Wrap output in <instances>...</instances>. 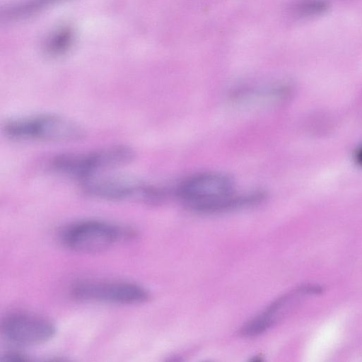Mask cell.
<instances>
[{
	"mask_svg": "<svg viewBox=\"0 0 362 362\" xmlns=\"http://www.w3.org/2000/svg\"><path fill=\"white\" fill-rule=\"evenodd\" d=\"M2 360L4 361H29L27 356L18 352H8L6 353L2 356Z\"/></svg>",
	"mask_w": 362,
	"mask_h": 362,
	"instance_id": "12",
	"label": "cell"
},
{
	"mask_svg": "<svg viewBox=\"0 0 362 362\" xmlns=\"http://www.w3.org/2000/svg\"><path fill=\"white\" fill-rule=\"evenodd\" d=\"M66 0H18L8 5L1 13L6 21H18L33 16Z\"/></svg>",
	"mask_w": 362,
	"mask_h": 362,
	"instance_id": "8",
	"label": "cell"
},
{
	"mask_svg": "<svg viewBox=\"0 0 362 362\" xmlns=\"http://www.w3.org/2000/svg\"><path fill=\"white\" fill-rule=\"evenodd\" d=\"M83 191L95 198L108 201L134 200L146 203L148 184L131 176L101 173L81 181Z\"/></svg>",
	"mask_w": 362,
	"mask_h": 362,
	"instance_id": "6",
	"label": "cell"
},
{
	"mask_svg": "<svg viewBox=\"0 0 362 362\" xmlns=\"http://www.w3.org/2000/svg\"><path fill=\"white\" fill-rule=\"evenodd\" d=\"M175 194L188 208L202 214H214L253 205L265 197L262 192L236 194L233 180L218 173L191 175L177 185Z\"/></svg>",
	"mask_w": 362,
	"mask_h": 362,
	"instance_id": "1",
	"label": "cell"
},
{
	"mask_svg": "<svg viewBox=\"0 0 362 362\" xmlns=\"http://www.w3.org/2000/svg\"><path fill=\"white\" fill-rule=\"evenodd\" d=\"M1 327L8 341L23 346L43 344L52 339L56 332L54 325L49 320L24 313L6 317Z\"/></svg>",
	"mask_w": 362,
	"mask_h": 362,
	"instance_id": "7",
	"label": "cell"
},
{
	"mask_svg": "<svg viewBox=\"0 0 362 362\" xmlns=\"http://www.w3.org/2000/svg\"><path fill=\"white\" fill-rule=\"evenodd\" d=\"M134 156L135 153L130 147L115 145L86 153H63L55 156L51 165L55 171L81 181L125 165Z\"/></svg>",
	"mask_w": 362,
	"mask_h": 362,
	"instance_id": "2",
	"label": "cell"
},
{
	"mask_svg": "<svg viewBox=\"0 0 362 362\" xmlns=\"http://www.w3.org/2000/svg\"><path fill=\"white\" fill-rule=\"evenodd\" d=\"M127 235L122 228L100 221L71 223L61 232L60 239L68 249L83 254L104 252Z\"/></svg>",
	"mask_w": 362,
	"mask_h": 362,
	"instance_id": "4",
	"label": "cell"
},
{
	"mask_svg": "<svg viewBox=\"0 0 362 362\" xmlns=\"http://www.w3.org/2000/svg\"><path fill=\"white\" fill-rule=\"evenodd\" d=\"M277 316L268 307L262 313L247 322L241 329L240 334L245 337H255L264 333L276 322Z\"/></svg>",
	"mask_w": 362,
	"mask_h": 362,
	"instance_id": "10",
	"label": "cell"
},
{
	"mask_svg": "<svg viewBox=\"0 0 362 362\" xmlns=\"http://www.w3.org/2000/svg\"><path fill=\"white\" fill-rule=\"evenodd\" d=\"M76 40V32L71 25H64L53 30L45 38L43 49L49 57H61L71 50Z\"/></svg>",
	"mask_w": 362,
	"mask_h": 362,
	"instance_id": "9",
	"label": "cell"
},
{
	"mask_svg": "<svg viewBox=\"0 0 362 362\" xmlns=\"http://www.w3.org/2000/svg\"><path fill=\"white\" fill-rule=\"evenodd\" d=\"M328 6L326 0H300L293 4L291 11L298 16L308 17L325 12Z\"/></svg>",
	"mask_w": 362,
	"mask_h": 362,
	"instance_id": "11",
	"label": "cell"
},
{
	"mask_svg": "<svg viewBox=\"0 0 362 362\" xmlns=\"http://www.w3.org/2000/svg\"><path fill=\"white\" fill-rule=\"evenodd\" d=\"M354 159L356 163L362 167V144L356 149L354 154Z\"/></svg>",
	"mask_w": 362,
	"mask_h": 362,
	"instance_id": "13",
	"label": "cell"
},
{
	"mask_svg": "<svg viewBox=\"0 0 362 362\" xmlns=\"http://www.w3.org/2000/svg\"><path fill=\"white\" fill-rule=\"evenodd\" d=\"M72 296L78 300L119 305H134L149 298L140 285L124 281L86 279L71 288Z\"/></svg>",
	"mask_w": 362,
	"mask_h": 362,
	"instance_id": "5",
	"label": "cell"
},
{
	"mask_svg": "<svg viewBox=\"0 0 362 362\" xmlns=\"http://www.w3.org/2000/svg\"><path fill=\"white\" fill-rule=\"evenodd\" d=\"M3 128L7 136L16 140L66 142L85 136V130L79 124L51 114L11 119Z\"/></svg>",
	"mask_w": 362,
	"mask_h": 362,
	"instance_id": "3",
	"label": "cell"
}]
</instances>
